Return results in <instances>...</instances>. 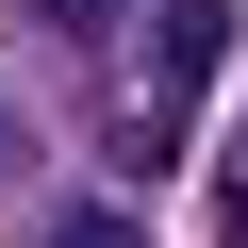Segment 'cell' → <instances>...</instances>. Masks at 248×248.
I'll list each match as a JSON object with an SVG mask.
<instances>
[{"label":"cell","instance_id":"3","mask_svg":"<svg viewBox=\"0 0 248 248\" xmlns=\"http://www.w3.org/2000/svg\"><path fill=\"white\" fill-rule=\"evenodd\" d=\"M33 17H50V33H99V17H116V0H33Z\"/></svg>","mask_w":248,"mask_h":248},{"label":"cell","instance_id":"1","mask_svg":"<svg viewBox=\"0 0 248 248\" xmlns=\"http://www.w3.org/2000/svg\"><path fill=\"white\" fill-rule=\"evenodd\" d=\"M33 248H149V232H133V215H116V199H66V215H50Z\"/></svg>","mask_w":248,"mask_h":248},{"label":"cell","instance_id":"2","mask_svg":"<svg viewBox=\"0 0 248 248\" xmlns=\"http://www.w3.org/2000/svg\"><path fill=\"white\" fill-rule=\"evenodd\" d=\"M215 215H232V248H248V133H232V166H215Z\"/></svg>","mask_w":248,"mask_h":248}]
</instances>
